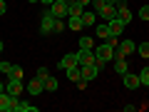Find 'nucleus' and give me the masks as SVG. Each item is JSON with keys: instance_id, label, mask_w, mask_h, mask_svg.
<instances>
[{"instance_id": "1", "label": "nucleus", "mask_w": 149, "mask_h": 112, "mask_svg": "<svg viewBox=\"0 0 149 112\" xmlns=\"http://www.w3.org/2000/svg\"><path fill=\"white\" fill-rule=\"evenodd\" d=\"M112 55H114V48H112L109 43H104V45H97L95 48V57H97V67H104L107 62H112Z\"/></svg>"}, {"instance_id": "2", "label": "nucleus", "mask_w": 149, "mask_h": 112, "mask_svg": "<svg viewBox=\"0 0 149 112\" xmlns=\"http://www.w3.org/2000/svg\"><path fill=\"white\" fill-rule=\"evenodd\" d=\"M55 20H57V18L50 10H45L42 15H40V35H52L55 32Z\"/></svg>"}, {"instance_id": "3", "label": "nucleus", "mask_w": 149, "mask_h": 112, "mask_svg": "<svg viewBox=\"0 0 149 112\" xmlns=\"http://www.w3.org/2000/svg\"><path fill=\"white\" fill-rule=\"evenodd\" d=\"M74 55H77V62H80V65H95V62H97L95 50H82V48H80Z\"/></svg>"}, {"instance_id": "4", "label": "nucleus", "mask_w": 149, "mask_h": 112, "mask_svg": "<svg viewBox=\"0 0 149 112\" xmlns=\"http://www.w3.org/2000/svg\"><path fill=\"white\" fill-rule=\"evenodd\" d=\"M122 82H124V87H127V90H137V87H142V80H139V75H132L129 70L122 75Z\"/></svg>"}, {"instance_id": "5", "label": "nucleus", "mask_w": 149, "mask_h": 112, "mask_svg": "<svg viewBox=\"0 0 149 112\" xmlns=\"http://www.w3.org/2000/svg\"><path fill=\"white\" fill-rule=\"evenodd\" d=\"M22 90H25L22 80H13V77H10V80L5 82V92H8V95H13V97H17V95L22 92Z\"/></svg>"}, {"instance_id": "6", "label": "nucleus", "mask_w": 149, "mask_h": 112, "mask_svg": "<svg viewBox=\"0 0 149 112\" xmlns=\"http://www.w3.org/2000/svg\"><path fill=\"white\" fill-rule=\"evenodd\" d=\"M15 100H17V97L8 95V92H0V112H13V107H15Z\"/></svg>"}, {"instance_id": "7", "label": "nucleus", "mask_w": 149, "mask_h": 112, "mask_svg": "<svg viewBox=\"0 0 149 112\" xmlns=\"http://www.w3.org/2000/svg\"><path fill=\"white\" fill-rule=\"evenodd\" d=\"M80 70H82V80H87V82H92L97 75H100L97 62H95V65H80Z\"/></svg>"}, {"instance_id": "8", "label": "nucleus", "mask_w": 149, "mask_h": 112, "mask_svg": "<svg viewBox=\"0 0 149 112\" xmlns=\"http://www.w3.org/2000/svg\"><path fill=\"white\" fill-rule=\"evenodd\" d=\"M117 18H119V20H124L127 25L132 22V10H129V5L124 3V0H119V3H117Z\"/></svg>"}, {"instance_id": "9", "label": "nucleus", "mask_w": 149, "mask_h": 112, "mask_svg": "<svg viewBox=\"0 0 149 112\" xmlns=\"http://www.w3.org/2000/svg\"><path fill=\"white\" fill-rule=\"evenodd\" d=\"M107 25H109V32H112V35H114V37H119V35L124 32V27H127V22H124V20H119V18H112V20L107 22Z\"/></svg>"}, {"instance_id": "10", "label": "nucleus", "mask_w": 149, "mask_h": 112, "mask_svg": "<svg viewBox=\"0 0 149 112\" xmlns=\"http://www.w3.org/2000/svg\"><path fill=\"white\" fill-rule=\"evenodd\" d=\"M25 90L30 92L32 97H35V95H40V92H45V82H42V80H37V77H32V80L25 85Z\"/></svg>"}, {"instance_id": "11", "label": "nucleus", "mask_w": 149, "mask_h": 112, "mask_svg": "<svg viewBox=\"0 0 149 112\" xmlns=\"http://www.w3.org/2000/svg\"><path fill=\"white\" fill-rule=\"evenodd\" d=\"M97 15H100V18H104V20L109 22L112 18H117V5H107V3H104V5H102L100 10H97Z\"/></svg>"}, {"instance_id": "12", "label": "nucleus", "mask_w": 149, "mask_h": 112, "mask_svg": "<svg viewBox=\"0 0 149 112\" xmlns=\"http://www.w3.org/2000/svg\"><path fill=\"white\" fill-rule=\"evenodd\" d=\"M47 10L55 18H67V3H52V5H47Z\"/></svg>"}, {"instance_id": "13", "label": "nucleus", "mask_w": 149, "mask_h": 112, "mask_svg": "<svg viewBox=\"0 0 149 112\" xmlns=\"http://www.w3.org/2000/svg\"><path fill=\"white\" fill-rule=\"evenodd\" d=\"M74 65H80V62H77V55H74V52H67L62 60H60V65H57V67L67 70V67H74Z\"/></svg>"}, {"instance_id": "14", "label": "nucleus", "mask_w": 149, "mask_h": 112, "mask_svg": "<svg viewBox=\"0 0 149 112\" xmlns=\"http://www.w3.org/2000/svg\"><path fill=\"white\" fill-rule=\"evenodd\" d=\"M117 50L124 55V57H127V55H132V52H134V40H122V43L117 45Z\"/></svg>"}, {"instance_id": "15", "label": "nucleus", "mask_w": 149, "mask_h": 112, "mask_svg": "<svg viewBox=\"0 0 149 112\" xmlns=\"http://www.w3.org/2000/svg\"><path fill=\"white\" fill-rule=\"evenodd\" d=\"M13 112H37L35 105H30V102H20L15 100V107H13Z\"/></svg>"}, {"instance_id": "16", "label": "nucleus", "mask_w": 149, "mask_h": 112, "mask_svg": "<svg viewBox=\"0 0 149 112\" xmlns=\"http://www.w3.org/2000/svg\"><path fill=\"white\" fill-rule=\"evenodd\" d=\"M67 77H70V82H77L82 80V70H80V65H74V67H67Z\"/></svg>"}, {"instance_id": "17", "label": "nucleus", "mask_w": 149, "mask_h": 112, "mask_svg": "<svg viewBox=\"0 0 149 112\" xmlns=\"http://www.w3.org/2000/svg\"><path fill=\"white\" fill-rule=\"evenodd\" d=\"M67 27H70V30H82V27H85V22H82V15H70Z\"/></svg>"}, {"instance_id": "18", "label": "nucleus", "mask_w": 149, "mask_h": 112, "mask_svg": "<svg viewBox=\"0 0 149 112\" xmlns=\"http://www.w3.org/2000/svg\"><path fill=\"white\" fill-rule=\"evenodd\" d=\"M8 77H13V80H22V67H20V65H13V67L8 70Z\"/></svg>"}, {"instance_id": "19", "label": "nucleus", "mask_w": 149, "mask_h": 112, "mask_svg": "<svg viewBox=\"0 0 149 112\" xmlns=\"http://www.w3.org/2000/svg\"><path fill=\"white\" fill-rule=\"evenodd\" d=\"M97 37H100V40H107V37H109L112 35V32H109V25H97Z\"/></svg>"}, {"instance_id": "20", "label": "nucleus", "mask_w": 149, "mask_h": 112, "mask_svg": "<svg viewBox=\"0 0 149 112\" xmlns=\"http://www.w3.org/2000/svg\"><path fill=\"white\" fill-rule=\"evenodd\" d=\"M45 90H47V92H57V77L50 75L47 80H45Z\"/></svg>"}, {"instance_id": "21", "label": "nucleus", "mask_w": 149, "mask_h": 112, "mask_svg": "<svg viewBox=\"0 0 149 112\" xmlns=\"http://www.w3.org/2000/svg\"><path fill=\"white\" fill-rule=\"evenodd\" d=\"M80 48L82 50H95V40H92V37H80Z\"/></svg>"}, {"instance_id": "22", "label": "nucleus", "mask_w": 149, "mask_h": 112, "mask_svg": "<svg viewBox=\"0 0 149 112\" xmlns=\"http://www.w3.org/2000/svg\"><path fill=\"white\" fill-rule=\"evenodd\" d=\"M95 15H97V13H90V10L82 13V22H85V27L87 25H95Z\"/></svg>"}, {"instance_id": "23", "label": "nucleus", "mask_w": 149, "mask_h": 112, "mask_svg": "<svg viewBox=\"0 0 149 112\" xmlns=\"http://www.w3.org/2000/svg\"><path fill=\"white\" fill-rule=\"evenodd\" d=\"M114 72H119V75H124V72H127V62H124V57L114 60Z\"/></svg>"}, {"instance_id": "24", "label": "nucleus", "mask_w": 149, "mask_h": 112, "mask_svg": "<svg viewBox=\"0 0 149 112\" xmlns=\"http://www.w3.org/2000/svg\"><path fill=\"white\" fill-rule=\"evenodd\" d=\"M137 52L147 60V57H149V43H139V45H137Z\"/></svg>"}, {"instance_id": "25", "label": "nucleus", "mask_w": 149, "mask_h": 112, "mask_svg": "<svg viewBox=\"0 0 149 112\" xmlns=\"http://www.w3.org/2000/svg\"><path fill=\"white\" fill-rule=\"evenodd\" d=\"M139 80H142V85H149V65H144L142 72H139Z\"/></svg>"}, {"instance_id": "26", "label": "nucleus", "mask_w": 149, "mask_h": 112, "mask_svg": "<svg viewBox=\"0 0 149 112\" xmlns=\"http://www.w3.org/2000/svg\"><path fill=\"white\" fill-rule=\"evenodd\" d=\"M35 77H37V80H47V77H50V72H47V67H37V72H35Z\"/></svg>"}, {"instance_id": "27", "label": "nucleus", "mask_w": 149, "mask_h": 112, "mask_svg": "<svg viewBox=\"0 0 149 112\" xmlns=\"http://www.w3.org/2000/svg\"><path fill=\"white\" fill-rule=\"evenodd\" d=\"M137 15H139V20H149V5H142Z\"/></svg>"}, {"instance_id": "28", "label": "nucleus", "mask_w": 149, "mask_h": 112, "mask_svg": "<svg viewBox=\"0 0 149 112\" xmlns=\"http://www.w3.org/2000/svg\"><path fill=\"white\" fill-rule=\"evenodd\" d=\"M13 67V62H0V72H5L8 75V70Z\"/></svg>"}, {"instance_id": "29", "label": "nucleus", "mask_w": 149, "mask_h": 112, "mask_svg": "<svg viewBox=\"0 0 149 112\" xmlns=\"http://www.w3.org/2000/svg\"><path fill=\"white\" fill-rule=\"evenodd\" d=\"M5 13H8V3H5V0H0V15H5Z\"/></svg>"}, {"instance_id": "30", "label": "nucleus", "mask_w": 149, "mask_h": 112, "mask_svg": "<svg viewBox=\"0 0 149 112\" xmlns=\"http://www.w3.org/2000/svg\"><path fill=\"white\" fill-rule=\"evenodd\" d=\"M104 3H107V5H117L119 0H104Z\"/></svg>"}, {"instance_id": "31", "label": "nucleus", "mask_w": 149, "mask_h": 112, "mask_svg": "<svg viewBox=\"0 0 149 112\" xmlns=\"http://www.w3.org/2000/svg\"><path fill=\"white\" fill-rule=\"evenodd\" d=\"M77 3H80V5H90V0H77Z\"/></svg>"}, {"instance_id": "32", "label": "nucleus", "mask_w": 149, "mask_h": 112, "mask_svg": "<svg viewBox=\"0 0 149 112\" xmlns=\"http://www.w3.org/2000/svg\"><path fill=\"white\" fill-rule=\"evenodd\" d=\"M40 3H42V5H52V0H40Z\"/></svg>"}, {"instance_id": "33", "label": "nucleus", "mask_w": 149, "mask_h": 112, "mask_svg": "<svg viewBox=\"0 0 149 112\" xmlns=\"http://www.w3.org/2000/svg\"><path fill=\"white\" fill-rule=\"evenodd\" d=\"M0 92H5V82H0Z\"/></svg>"}, {"instance_id": "34", "label": "nucleus", "mask_w": 149, "mask_h": 112, "mask_svg": "<svg viewBox=\"0 0 149 112\" xmlns=\"http://www.w3.org/2000/svg\"><path fill=\"white\" fill-rule=\"evenodd\" d=\"M27 3H32V5H37V3H40V0H27Z\"/></svg>"}, {"instance_id": "35", "label": "nucleus", "mask_w": 149, "mask_h": 112, "mask_svg": "<svg viewBox=\"0 0 149 112\" xmlns=\"http://www.w3.org/2000/svg\"><path fill=\"white\" fill-rule=\"evenodd\" d=\"M52 3H67V0H52Z\"/></svg>"}, {"instance_id": "36", "label": "nucleus", "mask_w": 149, "mask_h": 112, "mask_svg": "<svg viewBox=\"0 0 149 112\" xmlns=\"http://www.w3.org/2000/svg\"><path fill=\"white\" fill-rule=\"evenodd\" d=\"M0 52H3V40H0Z\"/></svg>"}, {"instance_id": "37", "label": "nucleus", "mask_w": 149, "mask_h": 112, "mask_svg": "<svg viewBox=\"0 0 149 112\" xmlns=\"http://www.w3.org/2000/svg\"><path fill=\"white\" fill-rule=\"evenodd\" d=\"M147 62H149V57H147Z\"/></svg>"}]
</instances>
